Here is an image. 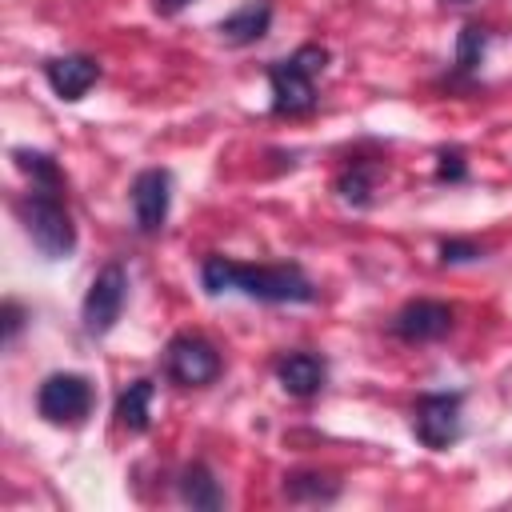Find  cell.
I'll return each instance as SVG.
<instances>
[{"instance_id":"20","label":"cell","mask_w":512,"mask_h":512,"mask_svg":"<svg viewBox=\"0 0 512 512\" xmlns=\"http://www.w3.org/2000/svg\"><path fill=\"white\" fill-rule=\"evenodd\" d=\"M468 168H464V156L452 148V152H440V164H436V180H464Z\"/></svg>"},{"instance_id":"21","label":"cell","mask_w":512,"mask_h":512,"mask_svg":"<svg viewBox=\"0 0 512 512\" xmlns=\"http://www.w3.org/2000/svg\"><path fill=\"white\" fill-rule=\"evenodd\" d=\"M24 328V308L16 300H4V344H12Z\"/></svg>"},{"instance_id":"7","label":"cell","mask_w":512,"mask_h":512,"mask_svg":"<svg viewBox=\"0 0 512 512\" xmlns=\"http://www.w3.org/2000/svg\"><path fill=\"white\" fill-rule=\"evenodd\" d=\"M316 76L304 72L292 56L288 60H276L268 68V88H272V112L276 116H304L316 108Z\"/></svg>"},{"instance_id":"17","label":"cell","mask_w":512,"mask_h":512,"mask_svg":"<svg viewBox=\"0 0 512 512\" xmlns=\"http://www.w3.org/2000/svg\"><path fill=\"white\" fill-rule=\"evenodd\" d=\"M12 160H16V168H20L32 184H60V188H64V176H60V168H56V160H52L48 152L16 148V152H12Z\"/></svg>"},{"instance_id":"5","label":"cell","mask_w":512,"mask_h":512,"mask_svg":"<svg viewBox=\"0 0 512 512\" xmlns=\"http://www.w3.org/2000/svg\"><path fill=\"white\" fill-rule=\"evenodd\" d=\"M36 412L48 424H80L92 412V384L80 372H52L36 388Z\"/></svg>"},{"instance_id":"12","label":"cell","mask_w":512,"mask_h":512,"mask_svg":"<svg viewBox=\"0 0 512 512\" xmlns=\"http://www.w3.org/2000/svg\"><path fill=\"white\" fill-rule=\"evenodd\" d=\"M268 28H272V4H268V0H244L236 12H228V16L220 20V36H224L228 44H240V48L264 40Z\"/></svg>"},{"instance_id":"2","label":"cell","mask_w":512,"mask_h":512,"mask_svg":"<svg viewBox=\"0 0 512 512\" xmlns=\"http://www.w3.org/2000/svg\"><path fill=\"white\" fill-rule=\"evenodd\" d=\"M60 192H64L60 184H32L16 208L28 240L36 244V252L44 260H64L76 248V224H72Z\"/></svg>"},{"instance_id":"13","label":"cell","mask_w":512,"mask_h":512,"mask_svg":"<svg viewBox=\"0 0 512 512\" xmlns=\"http://www.w3.org/2000/svg\"><path fill=\"white\" fill-rule=\"evenodd\" d=\"M180 500L188 504V508H200V512H216V508H224V492H220V480L212 476V468L208 464H188L184 472H180Z\"/></svg>"},{"instance_id":"19","label":"cell","mask_w":512,"mask_h":512,"mask_svg":"<svg viewBox=\"0 0 512 512\" xmlns=\"http://www.w3.org/2000/svg\"><path fill=\"white\" fill-rule=\"evenodd\" d=\"M484 256V248L480 244H472V240H440V260L444 264H472V260H480Z\"/></svg>"},{"instance_id":"11","label":"cell","mask_w":512,"mask_h":512,"mask_svg":"<svg viewBox=\"0 0 512 512\" xmlns=\"http://www.w3.org/2000/svg\"><path fill=\"white\" fill-rule=\"evenodd\" d=\"M276 380L288 396H316L328 380V364L316 356V352H288L276 360Z\"/></svg>"},{"instance_id":"16","label":"cell","mask_w":512,"mask_h":512,"mask_svg":"<svg viewBox=\"0 0 512 512\" xmlns=\"http://www.w3.org/2000/svg\"><path fill=\"white\" fill-rule=\"evenodd\" d=\"M372 188H376V168L364 164V160H352V164L336 176V192H340V200H348V204H356V208L372 204Z\"/></svg>"},{"instance_id":"8","label":"cell","mask_w":512,"mask_h":512,"mask_svg":"<svg viewBox=\"0 0 512 512\" xmlns=\"http://www.w3.org/2000/svg\"><path fill=\"white\" fill-rule=\"evenodd\" d=\"M168 204H172V176L164 168H144L132 180V216L136 228L144 236H156L168 220Z\"/></svg>"},{"instance_id":"6","label":"cell","mask_w":512,"mask_h":512,"mask_svg":"<svg viewBox=\"0 0 512 512\" xmlns=\"http://www.w3.org/2000/svg\"><path fill=\"white\" fill-rule=\"evenodd\" d=\"M164 368H168V376H172L176 384H184V388H204V384H212V380L220 376L224 364H220V352H216L204 336L180 332V336L168 340Z\"/></svg>"},{"instance_id":"1","label":"cell","mask_w":512,"mask_h":512,"mask_svg":"<svg viewBox=\"0 0 512 512\" xmlns=\"http://www.w3.org/2000/svg\"><path fill=\"white\" fill-rule=\"evenodd\" d=\"M200 284L208 296L244 292L260 304H312L316 284L304 276L300 264H240L228 256H208L200 264Z\"/></svg>"},{"instance_id":"9","label":"cell","mask_w":512,"mask_h":512,"mask_svg":"<svg viewBox=\"0 0 512 512\" xmlns=\"http://www.w3.org/2000/svg\"><path fill=\"white\" fill-rule=\"evenodd\" d=\"M456 312L440 300H408L396 316H392V336H400L404 344H428L452 332Z\"/></svg>"},{"instance_id":"22","label":"cell","mask_w":512,"mask_h":512,"mask_svg":"<svg viewBox=\"0 0 512 512\" xmlns=\"http://www.w3.org/2000/svg\"><path fill=\"white\" fill-rule=\"evenodd\" d=\"M192 0H156V12H164V16H176L180 8H188Z\"/></svg>"},{"instance_id":"23","label":"cell","mask_w":512,"mask_h":512,"mask_svg":"<svg viewBox=\"0 0 512 512\" xmlns=\"http://www.w3.org/2000/svg\"><path fill=\"white\" fill-rule=\"evenodd\" d=\"M452 4H468V0H452Z\"/></svg>"},{"instance_id":"18","label":"cell","mask_w":512,"mask_h":512,"mask_svg":"<svg viewBox=\"0 0 512 512\" xmlns=\"http://www.w3.org/2000/svg\"><path fill=\"white\" fill-rule=\"evenodd\" d=\"M484 48H488V36L480 24H464L460 36H456V68L460 72H476L484 64Z\"/></svg>"},{"instance_id":"15","label":"cell","mask_w":512,"mask_h":512,"mask_svg":"<svg viewBox=\"0 0 512 512\" xmlns=\"http://www.w3.org/2000/svg\"><path fill=\"white\" fill-rule=\"evenodd\" d=\"M340 484L324 472H288L284 476V496L296 500V504H324V500H336Z\"/></svg>"},{"instance_id":"14","label":"cell","mask_w":512,"mask_h":512,"mask_svg":"<svg viewBox=\"0 0 512 512\" xmlns=\"http://www.w3.org/2000/svg\"><path fill=\"white\" fill-rule=\"evenodd\" d=\"M152 396H156L152 380H132L116 396V424L128 428V432H148V424H152Z\"/></svg>"},{"instance_id":"10","label":"cell","mask_w":512,"mask_h":512,"mask_svg":"<svg viewBox=\"0 0 512 512\" xmlns=\"http://www.w3.org/2000/svg\"><path fill=\"white\" fill-rule=\"evenodd\" d=\"M44 80L60 100H80L100 80V64L84 52H64V56H52L44 64Z\"/></svg>"},{"instance_id":"3","label":"cell","mask_w":512,"mask_h":512,"mask_svg":"<svg viewBox=\"0 0 512 512\" xmlns=\"http://www.w3.org/2000/svg\"><path fill=\"white\" fill-rule=\"evenodd\" d=\"M124 304H128V272H124V264L112 260V264H104V268L92 276V284H88V292H84V304H80L84 332H88V336L112 332L116 320H120V312H124Z\"/></svg>"},{"instance_id":"4","label":"cell","mask_w":512,"mask_h":512,"mask_svg":"<svg viewBox=\"0 0 512 512\" xmlns=\"http://www.w3.org/2000/svg\"><path fill=\"white\" fill-rule=\"evenodd\" d=\"M460 408H464V396L460 392H424L416 400V408H412V432H416V440L424 448H432V452L456 444L460 440V428H464Z\"/></svg>"}]
</instances>
